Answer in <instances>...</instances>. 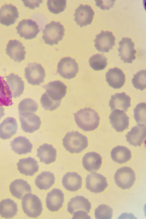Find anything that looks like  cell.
I'll return each mask as SVG.
<instances>
[{
  "label": "cell",
  "instance_id": "6da1fadb",
  "mask_svg": "<svg viewBox=\"0 0 146 219\" xmlns=\"http://www.w3.org/2000/svg\"><path fill=\"white\" fill-rule=\"evenodd\" d=\"M74 115L78 127L85 131H93L99 125L100 118L98 113L90 108L81 109Z\"/></svg>",
  "mask_w": 146,
  "mask_h": 219
},
{
  "label": "cell",
  "instance_id": "7a4b0ae2",
  "mask_svg": "<svg viewBox=\"0 0 146 219\" xmlns=\"http://www.w3.org/2000/svg\"><path fill=\"white\" fill-rule=\"evenodd\" d=\"M87 137L78 131L66 133L62 139V144L66 150L71 153H78L88 146Z\"/></svg>",
  "mask_w": 146,
  "mask_h": 219
},
{
  "label": "cell",
  "instance_id": "3957f363",
  "mask_svg": "<svg viewBox=\"0 0 146 219\" xmlns=\"http://www.w3.org/2000/svg\"><path fill=\"white\" fill-rule=\"evenodd\" d=\"M64 31V26L59 22L53 21L45 26L42 38L46 44L51 46L57 45L62 39Z\"/></svg>",
  "mask_w": 146,
  "mask_h": 219
},
{
  "label": "cell",
  "instance_id": "277c9868",
  "mask_svg": "<svg viewBox=\"0 0 146 219\" xmlns=\"http://www.w3.org/2000/svg\"><path fill=\"white\" fill-rule=\"evenodd\" d=\"M21 204L24 212L28 217L36 218L41 214L43 210L42 202L36 195L26 194L22 198Z\"/></svg>",
  "mask_w": 146,
  "mask_h": 219
},
{
  "label": "cell",
  "instance_id": "5b68a950",
  "mask_svg": "<svg viewBox=\"0 0 146 219\" xmlns=\"http://www.w3.org/2000/svg\"><path fill=\"white\" fill-rule=\"evenodd\" d=\"M46 75L45 70L41 64L36 62L28 64L25 69V77L28 83L33 85L43 83Z\"/></svg>",
  "mask_w": 146,
  "mask_h": 219
},
{
  "label": "cell",
  "instance_id": "8992f818",
  "mask_svg": "<svg viewBox=\"0 0 146 219\" xmlns=\"http://www.w3.org/2000/svg\"><path fill=\"white\" fill-rule=\"evenodd\" d=\"M135 179L134 171L127 167L118 169L114 176V179L117 186L124 190L131 188L134 184Z\"/></svg>",
  "mask_w": 146,
  "mask_h": 219
},
{
  "label": "cell",
  "instance_id": "52a82bcc",
  "mask_svg": "<svg viewBox=\"0 0 146 219\" xmlns=\"http://www.w3.org/2000/svg\"><path fill=\"white\" fill-rule=\"evenodd\" d=\"M79 67L75 59L70 57L61 58L57 65V72L63 78L70 79L74 78L78 72Z\"/></svg>",
  "mask_w": 146,
  "mask_h": 219
},
{
  "label": "cell",
  "instance_id": "ba28073f",
  "mask_svg": "<svg viewBox=\"0 0 146 219\" xmlns=\"http://www.w3.org/2000/svg\"><path fill=\"white\" fill-rule=\"evenodd\" d=\"M22 129L26 133H32L38 130L41 123L40 117L34 113H19Z\"/></svg>",
  "mask_w": 146,
  "mask_h": 219
},
{
  "label": "cell",
  "instance_id": "9c48e42d",
  "mask_svg": "<svg viewBox=\"0 0 146 219\" xmlns=\"http://www.w3.org/2000/svg\"><path fill=\"white\" fill-rule=\"evenodd\" d=\"M119 47L118 51V56L124 63L131 64L136 58L135 54L137 52L134 49L135 44L131 38H123L119 42Z\"/></svg>",
  "mask_w": 146,
  "mask_h": 219
},
{
  "label": "cell",
  "instance_id": "30bf717a",
  "mask_svg": "<svg viewBox=\"0 0 146 219\" xmlns=\"http://www.w3.org/2000/svg\"><path fill=\"white\" fill-rule=\"evenodd\" d=\"M35 21L30 19H23L19 22L16 28L17 33L26 40L35 38L40 30Z\"/></svg>",
  "mask_w": 146,
  "mask_h": 219
},
{
  "label": "cell",
  "instance_id": "8fae6325",
  "mask_svg": "<svg viewBox=\"0 0 146 219\" xmlns=\"http://www.w3.org/2000/svg\"><path fill=\"white\" fill-rule=\"evenodd\" d=\"M94 40L96 49L102 53L108 52L115 45V38L111 32L102 31Z\"/></svg>",
  "mask_w": 146,
  "mask_h": 219
},
{
  "label": "cell",
  "instance_id": "7c38bea8",
  "mask_svg": "<svg viewBox=\"0 0 146 219\" xmlns=\"http://www.w3.org/2000/svg\"><path fill=\"white\" fill-rule=\"evenodd\" d=\"M42 86L48 97L55 101L61 102L66 93L67 86L59 80L50 82Z\"/></svg>",
  "mask_w": 146,
  "mask_h": 219
},
{
  "label": "cell",
  "instance_id": "4fadbf2b",
  "mask_svg": "<svg viewBox=\"0 0 146 219\" xmlns=\"http://www.w3.org/2000/svg\"><path fill=\"white\" fill-rule=\"evenodd\" d=\"M86 180V188L95 193L103 191L108 185L106 177L98 173H93L88 175Z\"/></svg>",
  "mask_w": 146,
  "mask_h": 219
},
{
  "label": "cell",
  "instance_id": "5bb4252c",
  "mask_svg": "<svg viewBox=\"0 0 146 219\" xmlns=\"http://www.w3.org/2000/svg\"><path fill=\"white\" fill-rule=\"evenodd\" d=\"M94 14L91 6L80 4L75 10L74 15L75 17L74 20L77 25L82 28L91 24Z\"/></svg>",
  "mask_w": 146,
  "mask_h": 219
},
{
  "label": "cell",
  "instance_id": "9a60e30c",
  "mask_svg": "<svg viewBox=\"0 0 146 219\" xmlns=\"http://www.w3.org/2000/svg\"><path fill=\"white\" fill-rule=\"evenodd\" d=\"M109 118L112 127L118 132H122L128 127L129 118L123 111L113 110Z\"/></svg>",
  "mask_w": 146,
  "mask_h": 219
},
{
  "label": "cell",
  "instance_id": "2e32d148",
  "mask_svg": "<svg viewBox=\"0 0 146 219\" xmlns=\"http://www.w3.org/2000/svg\"><path fill=\"white\" fill-rule=\"evenodd\" d=\"M22 43L16 40H10L7 45L6 53L11 59L20 62L25 59L26 52Z\"/></svg>",
  "mask_w": 146,
  "mask_h": 219
},
{
  "label": "cell",
  "instance_id": "e0dca14e",
  "mask_svg": "<svg viewBox=\"0 0 146 219\" xmlns=\"http://www.w3.org/2000/svg\"><path fill=\"white\" fill-rule=\"evenodd\" d=\"M64 201V194L59 189L54 188L47 194L46 199V206L51 212L58 211L62 207Z\"/></svg>",
  "mask_w": 146,
  "mask_h": 219
},
{
  "label": "cell",
  "instance_id": "ac0fdd59",
  "mask_svg": "<svg viewBox=\"0 0 146 219\" xmlns=\"http://www.w3.org/2000/svg\"><path fill=\"white\" fill-rule=\"evenodd\" d=\"M19 13L15 6L5 4L0 9V23L7 26L14 24L18 18Z\"/></svg>",
  "mask_w": 146,
  "mask_h": 219
},
{
  "label": "cell",
  "instance_id": "d6986e66",
  "mask_svg": "<svg viewBox=\"0 0 146 219\" xmlns=\"http://www.w3.org/2000/svg\"><path fill=\"white\" fill-rule=\"evenodd\" d=\"M125 136L127 141L130 145L140 146L146 137L145 125L138 124L132 127Z\"/></svg>",
  "mask_w": 146,
  "mask_h": 219
},
{
  "label": "cell",
  "instance_id": "ffe728a7",
  "mask_svg": "<svg viewBox=\"0 0 146 219\" xmlns=\"http://www.w3.org/2000/svg\"><path fill=\"white\" fill-rule=\"evenodd\" d=\"M106 77L109 85L114 89L120 88L125 83V74L121 70L116 67L110 69L106 73Z\"/></svg>",
  "mask_w": 146,
  "mask_h": 219
},
{
  "label": "cell",
  "instance_id": "44dd1931",
  "mask_svg": "<svg viewBox=\"0 0 146 219\" xmlns=\"http://www.w3.org/2000/svg\"><path fill=\"white\" fill-rule=\"evenodd\" d=\"M91 203L83 196H76L70 199L67 205V211L71 215L76 212L83 210L89 213L91 208Z\"/></svg>",
  "mask_w": 146,
  "mask_h": 219
},
{
  "label": "cell",
  "instance_id": "7402d4cb",
  "mask_svg": "<svg viewBox=\"0 0 146 219\" xmlns=\"http://www.w3.org/2000/svg\"><path fill=\"white\" fill-rule=\"evenodd\" d=\"M130 97L123 92L112 95L109 102L111 111L118 110L127 111L131 106Z\"/></svg>",
  "mask_w": 146,
  "mask_h": 219
},
{
  "label": "cell",
  "instance_id": "603a6c76",
  "mask_svg": "<svg viewBox=\"0 0 146 219\" xmlns=\"http://www.w3.org/2000/svg\"><path fill=\"white\" fill-rule=\"evenodd\" d=\"M102 163L101 156L94 152L86 153L82 158V163L84 168L90 172L97 171L100 168Z\"/></svg>",
  "mask_w": 146,
  "mask_h": 219
},
{
  "label": "cell",
  "instance_id": "cb8c5ba5",
  "mask_svg": "<svg viewBox=\"0 0 146 219\" xmlns=\"http://www.w3.org/2000/svg\"><path fill=\"white\" fill-rule=\"evenodd\" d=\"M37 157L40 162L48 165L54 162L56 157V150L51 144L44 143L37 149Z\"/></svg>",
  "mask_w": 146,
  "mask_h": 219
},
{
  "label": "cell",
  "instance_id": "d4e9b609",
  "mask_svg": "<svg viewBox=\"0 0 146 219\" xmlns=\"http://www.w3.org/2000/svg\"><path fill=\"white\" fill-rule=\"evenodd\" d=\"M17 165L20 173L26 176H33L39 169L38 161L34 158L30 157L20 159Z\"/></svg>",
  "mask_w": 146,
  "mask_h": 219
},
{
  "label": "cell",
  "instance_id": "484cf974",
  "mask_svg": "<svg viewBox=\"0 0 146 219\" xmlns=\"http://www.w3.org/2000/svg\"><path fill=\"white\" fill-rule=\"evenodd\" d=\"M62 183L63 187L67 190L75 192L81 188L82 179L77 173L68 172L64 175Z\"/></svg>",
  "mask_w": 146,
  "mask_h": 219
},
{
  "label": "cell",
  "instance_id": "4316f807",
  "mask_svg": "<svg viewBox=\"0 0 146 219\" xmlns=\"http://www.w3.org/2000/svg\"><path fill=\"white\" fill-rule=\"evenodd\" d=\"M17 129L16 119L11 117L6 118L0 124V138L4 140L10 139L16 133Z\"/></svg>",
  "mask_w": 146,
  "mask_h": 219
},
{
  "label": "cell",
  "instance_id": "83f0119b",
  "mask_svg": "<svg viewBox=\"0 0 146 219\" xmlns=\"http://www.w3.org/2000/svg\"><path fill=\"white\" fill-rule=\"evenodd\" d=\"M11 150L19 155L31 152L33 145L25 137L19 136L11 141Z\"/></svg>",
  "mask_w": 146,
  "mask_h": 219
},
{
  "label": "cell",
  "instance_id": "f1b7e54d",
  "mask_svg": "<svg viewBox=\"0 0 146 219\" xmlns=\"http://www.w3.org/2000/svg\"><path fill=\"white\" fill-rule=\"evenodd\" d=\"M9 187L12 195L19 200L21 199L25 194L31 192L30 185L27 181L22 179L14 180L11 183Z\"/></svg>",
  "mask_w": 146,
  "mask_h": 219
},
{
  "label": "cell",
  "instance_id": "f546056e",
  "mask_svg": "<svg viewBox=\"0 0 146 219\" xmlns=\"http://www.w3.org/2000/svg\"><path fill=\"white\" fill-rule=\"evenodd\" d=\"M6 78L13 97L15 98L20 96L23 92L25 86L22 78L13 73L6 76Z\"/></svg>",
  "mask_w": 146,
  "mask_h": 219
},
{
  "label": "cell",
  "instance_id": "4dcf8cb0",
  "mask_svg": "<svg viewBox=\"0 0 146 219\" xmlns=\"http://www.w3.org/2000/svg\"><path fill=\"white\" fill-rule=\"evenodd\" d=\"M18 211L17 204L13 200L7 198L0 202V215L6 218H11L17 214Z\"/></svg>",
  "mask_w": 146,
  "mask_h": 219
},
{
  "label": "cell",
  "instance_id": "1f68e13d",
  "mask_svg": "<svg viewBox=\"0 0 146 219\" xmlns=\"http://www.w3.org/2000/svg\"><path fill=\"white\" fill-rule=\"evenodd\" d=\"M55 180L53 173L48 171H43L37 176L35 179V183L39 189L46 190L53 185Z\"/></svg>",
  "mask_w": 146,
  "mask_h": 219
},
{
  "label": "cell",
  "instance_id": "d6a6232c",
  "mask_svg": "<svg viewBox=\"0 0 146 219\" xmlns=\"http://www.w3.org/2000/svg\"><path fill=\"white\" fill-rule=\"evenodd\" d=\"M111 156L115 162L120 164L126 163L131 157L129 149L121 146H117L113 148L111 152Z\"/></svg>",
  "mask_w": 146,
  "mask_h": 219
},
{
  "label": "cell",
  "instance_id": "836d02e7",
  "mask_svg": "<svg viewBox=\"0 0 146 219\" xmlns=\"http://www.w3.org/2000/svg\"><path fill=\"white\" fill-rule=\"evenodd\" d=\"M12 95L7 84L3 78L0 76V106H8L13 103Z\"/></svg>",
  "mask_w": 146,
  "mask_h": 219
},
{
  "label": "cell",
  "instance_id": "e575fe53",
  "mask_svg": "<svg viewBox=\"0 0 146 219\" xmlns=\"http://www.w3.org/2000/svg\"><path fill=\"white\" fill-rule=\"evenodd\" d=\"M107 59L103 55L98 54L90 57L89 62L91 67L94 70L100 71L104 69L107 64Z\"/></svg>",
  "mask_w": 146,
  "mask_h": 219
},
{
  "label": "cell",
  "instance_id": "d590c367",
  "mask_svg": "<svg viewBox=\"0 0 146 219\" xmlns=\"http://www.w3.org/2000/svg\"><path fill=\"white\" fill-rule=\"evenodd\" d=\"M38 107V104L35 101L30 98H27L19 103L18 108L19 113H34L37 111Z\"/></svg>",
  "mask_w": 146,
  "mask_h": 219
},
{
  "label": "cell",
  "instance_id": "8d00e7d4",
  "mask_svg": "<svg viewBox=\"0 0 146 219\" xmlns=\"http://www.w3.org/2000/svg\"><path fill=\"white\" fill-rule=\"evenodd\" d=\"M146 104L142 102L137 105L134 109V118L138 124H146Z\"/></svg>",
  "mask_w": 146,
  "mask_h": 219
},
{
  "label": "cell",
  "instance_id": "74e56055",
  "mask_svg": "<svg viewBox=\"0 0 146 219\" xmlns=\"http://www.w3.org/2000/svg\"><path fill=\"white\" fill-rule=\"evenodd\" d=\"M112 214V208L105 204L99 205L95 210V216L97 219H111Z\"/></svg>",
  "mask_w": 146,
  "mask_h": 219
},
{
  "label": "cell",
  "instance_id": "f35d334b",
  "mask_svg": "<svg viewBox=\"0 0 146 219\" xmlns=\"http://www.w3.org/2000/svg\"><path fill=\"white\" fill-rule=\"evenodd\" d=\"M66 1L65 0H48L47 6L49 11L55 14L63 11L66 8Z\"/></svg>",
  "mask_w": 146,
  "mask_h": 219
},
{
  "label": "cell",
  "instance_id": "ab89813d",
  "mask_svg": "<svg viewBox=\"0 0 146 219\" xmlns=\"http://www.w3.org/2000/svg\"><path fill=\"white\" fill-rule=\"evenodd\" d=\"M146 70H142L133 75L132 82L137 89L143 91L146 88Z\"/></svg>",
  "mask_w": 146,
  "mask_h": 219
},
{
  "label": "cell",
  "instance_id": "60d3db41",
  "mask_svg": "<svg viewBox=\"0 0 146 219\" xmlns=\"http://www.w3.org/2000/svg\"><path fill=\"white\" fill-rule=\"evenodd\" d=\"M61 102H56L50 98L46 93H44L42 96L40 102L42 107L45 110L52 111L59 107Z\"/></svg>",
  "mask_w": 146,
  "mask_h": 219
},
{
  "label": "cell",
  "instance_id": "b9f144b4",
  "mask_svg": "<svg viewBox=\"0 0 146 219\" xmlns=\"http://www.w3.org/2000/svg\"><path fill=\"white\" fill-rule=\"evenodd\" d=\"M96 5L103 10H109L113 7L115 0H95Z\"/></svg>",
  "mask_w": 146,
  "mask_h": 219
},
{
  "label": "cell",
  "instance_id": "7bdbcfd3",
  "mask_svg": "<svg viewBox=\"0 0 146 219\" xmlns=\"http://www.w3.org/2000/svg\"><path fill=\"white\" fill-rule=\"evenodd\" d=\"M25 6L30 9H34L35 7H38L40 4L42 3V1L40 0H22Z\"/></svg>",
  "mask_w": 146,
  "mask_h": 219
},
{
  "label": "cell",
  "instance_id": "ee69618b",
  "mask_svg": "<svg viewBox=\"0 0 146 219\" xmlns=\"http://www.w3.org/2000/svg\"><path fill=\"white\" fill-rule=\"evenodd\" d=\"M73 218H90L87 213L83 210H79L75 212L73 214Z\"/></svg>",
  "mask_w": 146,
  "mask_h": 219
},
{
  "label": "cell",
  "instance_id": "f6af8a7d",
  "mask_svg": "<svg viewBox=\"0 0 146 219\" xmlns=\"http://www.w3.org/2000/svg\"><path fill=\"white\" fill-rule=\"evenodd\" d=\"M4 109L2 107H0V120L4 115Z\"/></svg>",
  "mask_w": 146,
  "mask_h": 219
}]
</instances>
